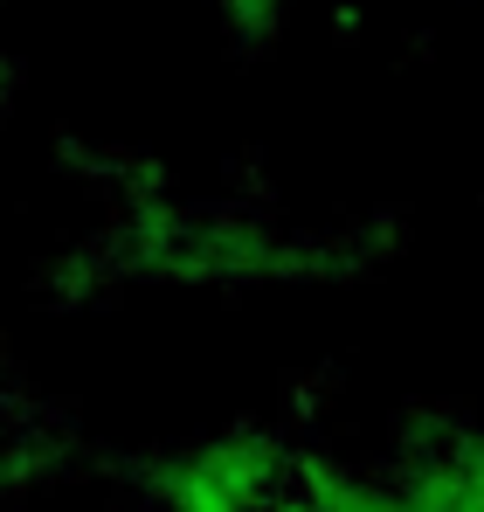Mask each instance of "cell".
Listing matches in <instances>:
<instances>
[{
  "label": "cell",
  "instance_id": "1",
  "mask_svg": "<svg viewBox=\"0 0 484 512\" xmlns=\"http://www.w3.org/2000/svg\"><path fill=\"white\" fill-rule=\"evenodd\" d=\"M388 485V512H484V436H464L450 450H422Z\"/></svg>",
  "mask_w": 484,
  "mask_h": 512
},
{
  "label": "cell",
  "instance_id": "2",
  "mask_svg": "<svg viewBox=\"0 0 484 512\" xmlns=\"http://www.w3.org/2000/svg\"><path fill=\"white\" fill-rule=\"evenodd\" d=\"M14 84H21V77H14V63H7V56H0V111H7V104H14Z\"/></svg>",
  "mask_w": 484,
  "mask_h": 512
}]
</instances>
